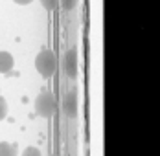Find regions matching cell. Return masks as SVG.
<instances>
[{
	"label": "cell",
	"instance_id": "6da1fadb",
	"mask_svg": "<svg viewBox=\"0 0 160 156\" xmlns=\"http://www.w3.org/2000/svg\"><path fill=\"white\" fill-rule=\"evenodd\" d=\"M35 68H37V72H39L44 79L52 77V76L55 74V68H57V59H55L53 51L42 50V51L37 55V59H35Z\"/></svg>",
	"mask_w": 160,
	"mask_h": 156
},
{
	"label": "cell",
	"instance_id": "8fae6325",
	"mask_svg": "<svg viewBox=\"0 0 160 156\" xmlns=\"http://www.w3.org/2000/svg\"><path fill=\"white\" fill-rule=\"evenodd\" d=\"M13 2H17V4H20V6H26V4H30L32 0H13Z\"/></svg>",
	"mask_w": 160,
	"mask_h": 156
},
{
	"label": "cell",
	"instance_id": "5b68a950",
	"mask_svg": "<svg viewBox=\"0 0 160 156\" xmlns=\"http://www.w3.org/2000/svg\"><path fill=\"white\" fill-rule=\"evenodd\" d=\"M13 57L8 51H0V74H9L13 70Z\"/></svg>",
	"mask_w": 160,
	"mask_h": 156
},
{
	"label": "cell",
	"instance_id": "52a82bcc",
	"mask_svg": "<svg viewBox=\"0 0 160 156\" xmlns=\"http://www.w3.org/2000/svg\"><path fill=\"white\" fill-rule=\"evenodd\" d=\"M6 114H8V103H6V99L0 95V121L6 118Z\"/></svg>",
	"mask_w": 160,
	"mask_h": 156
},
{
	"label": "cell",
	"instance_id": "3957f363",
	"mask_svg": "<svg viewBox=\"0 0 160 156\" xmlns=\"http://www.w3.org/2000/svg\"><path fill=\"white\" fill-rule=\"evenodd\" d=\"M64 72L70 79L78 77V53L76 50H68L64 55Z\"/></svg>",
	"mask_w": 160,
	"mask_h": 156
},
{
	"label": "cell",
	"instance_id": "9c48e42d",
	"mask_svg": "<svg viewBox=\"0 0 160 156\" xmlns=\"http://www.w3.org/2000/svg\"><path fill=\"white\" fill-rule=\"evenodd\" d=\"M41 4H42L46 9H55L57 4H59V0H41Z\"/></svg>",
	"mask_w": 160,
	"mask_h": 156
},
{
	"label": "cell",
	"instance_id": "30bf717a",
	"mask_svg": "<svg viewBox=\"0 0 160 156\" xmlns=\"http://www.w3.org/2000/svg\"><path fill=\"white\" fill-rule=\"evenodd\" d=\"M76 2H78V0H63V7L64 9H72V7L76 6Z\"/></svg>",
	"mask_w": 160,
	"mask_h": 156
},
{
	"label": "cell",
	"instance_id": "8992f818",
	"mask_svg": "<svg viewBox=\"0 0 160 156\" xmlns=\"http://www.w3.org/2000/svg\"><path fill=\"white\" fill-rule=\"evenodd\" d=\"M0 156H17V147L8 141H0Z\"/></svg>",
	"mask_w": 160,
	"mask_h": 156
},
{
	"label": "cell",
	"instance_id": "7a4b0ae2",
	"mask_svg": "<svg viewBox=\"0 0 160 156\" xmlns=\"http://www.w3.org/2000/svg\"><path fill=\"white\" fill-rule=\"evenodd\" d=\"M55 97L52 92H41L35 99V112L42 118H52L55 114Z\"/></svg>",
	"mask_w": 160,
	"mask_h": 156
},
{
	"label": "cell",
	"instance_id": "277c9868",
	"mask_svg": "<svg viewBox=\"0 0 160 156\" xmlns=\"http://www.w3.org/2000/svg\"><path fill=\"white\" fill-rule=\"evenodd\" d=\"M63 110L68 118H78V97L74 92H68L63 99Z\"/></svg>",
	"mask_w": 160,
	"mask_h": 156
},
{
	"label": "cell",
	"instance_id": "ba28073f",
	"mask_svg": "<svg viewBox=\"0 0 160 156\" xmlns=\"http://www.w3.org/2000/svg\"><path fill=\"white\" fill-rule=\"evenodd\" d=\"M22 156H41V151H39L37 147H26L24 153H22Z\"/></svg>",
	"mask_w": 160,
	"mask_h": 156
}]
</instances>
